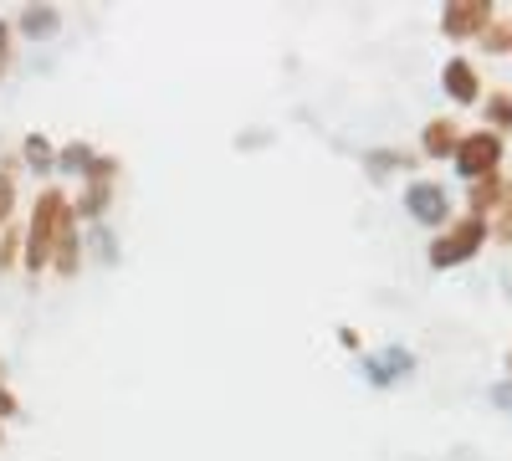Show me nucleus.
Listing matches in <instances>:
<instances>
[{"mask_svg": "<svg viewBox=\"0 0 512 461\" xmlns=\"http://www.w3.org/2000/svg\"><path fill=\"white\" fill-rule=\"evenodd\" d=\"M67 226V211H62V195H41L36 200V216H31V251H26V262L31 272H41L52 262V236Z\"/></svg>", "mask_w": 512, "mask_h": 461, "instance_id": "obj_1", "label": "nucleus"}, {"mask_svg": "<svg viewBox=\"0 0 512 461\" xmlns=\"http://www.w3.org/2000/svg\"><path fill=\"white\" fill-rule=\"evenodd\" d=\"M497 159H502L497 134H472V139H461V144H456V170H461L466 180H487Z\"/></svg>", "mask_w": 512, "mask_h": 461, "instance_id": "obj_2", "label": "nucleus"}, {"mask_svg": "<svg viewBox=\"0 0 512 461\" xmlns=\"http://www.w3.org/2000/svg\"><path fill=\"white\" fill-rule=\"evenodd\" d=\"M482 236H487V226H482V221H461V226H456V236H446V241H436V246H431V267L466 262V257H472V251L482 246Z\"/></svg>", "mask_w": 512, "mask_h": 461, "instance_id": "obj_3", "label": "nucleus"}, {"mask_svg": "<svg viewBox=\"0 0 512 461\" xmlns=\"http://www.w3.org/2000/svg\"><path fill=\"white\" fill-rule=\"evenodd\" d=\"M405 205L415 211V221H425V226H441L446 211H451V205H446V190H441V185H425V180L405 190Z\"/></svg>", "mask_w": 512, "mask_h": 461, "instance_id": "obj_4", "label": "nucleus"}, {"mask_svg": "<svg viewBox=\"0 0 512 461\" xmlns=\"http://www.w3.org/2000/svg\"><path fill=\"white\" fill-rule=\"evenodd\" d=\"M364 369H369V380H374V385H395L400 374H410V369H415V359H410L405 349H384V354H379V359H369Z\"/></svg>", "mask_w": 512, "mask_h": 461, "instance_id": "obj_5", "label": "nucleus"}, {"mask_svg": "<svg viewBox=\"0 0 512 461\" xmlns=\"http://www.w3.org/2000/svg\"><path fill=\"white\" fill-rule=\"evenodd\" d=\"M446 93H456L461 103H472V98H477V72L466 67L461 57H456V62H446Z\"/></svg>", "mask_w": 512, "mask_h": 461, "instance_id": "obj_6", "label": "nucleus"}, {"mask_svg": "<svg viewBox=\"0 0 512 461\" xmlns=\"http://www.w3.org/2000/svg\"><path fill=\"white\" fill-rule=\"evenodd\" d=\"M482 21H487V6H482V0H466V6L446 11V31H456V36H466V31H477Z\"/></svg>", "mask_w": 512, "mask_h": 461, "instance_id": "obj_7", "label": "nucleus"}, {"mask_svg": "<svg viewBox=\"0 0 512 461\" xmlns=\"http://www.w3.org/2000/svg\"><path fill=\"white\" fill-rule=\"evenodd\" d=\"M57 170H67V175H77V170H82V175H88V170H93L88 144H67V149L57 154Z\"/></svg>", "mask_w": 512, "mask_h": 461, "instance_id": "obj_8", "label": "nucleus"}, {"mask_svg": "<svg viewBox=\"0 0 512 461\" xmlns=\"http://www.w3.org/2000/svg\"><path fill=\"white\" fill-rule=\"evenodd\" d=\"M456 149V134H451V123H431V129H425V154H451Z\"/></svg>", "mask_w": 512, "mask_h": 461, "instance_id": "obj_9", "label": "nucleus"}, {"mask_svg": "<svg viewBox=\"0 0 512 461\" xmlns=\"http://www.w3.org/2000/svg\"><path fill=\"white\" fill-rule=\"evenodd\" d=\"M57 21H62L57 11H26V16H21V31H26V36H52Z\"/></svg>", "mask_w": 512, "mask_h": 461, "instance_id": "obj_10", "label": "nucleus"}, {"mask_svg": "<svg viewBox=\"0 0 512 461\" xmlns=\"http://www.w3.org/2000/svg\"><path fill=\"white\" fill-rule=\"evenodd\" d=\"M26 159L36 164V170H57V154H52V144L41 139V134H31V139H26Z\"/></svg>", "mask_w": 512, "mask_h": 461, "instance_id": "obj_11", "label": "nucleus"}, {"mask_svg": "<svg viewBox=\"0 0 512 461\" xmlns=\"http://www.w3.org/2000/svg\"><path fill=\"white\" fill-rule=\"evenodd\" d=\"M11 200H16V195H11V180H6V175H0V221H6V216H11Z\"/></svg>", "mask_w": 512, "mask_h": 461, "instance_id": "obj_12", "label": "nucleus"}, {"mask_svg": "<svg viewBox=\"0 0 512 461\" xmlns=\"http://www.w3.org/2000/svg\"><path fill=\"white\" fill-rule=\"evenodd\" d=\"M502 211H507V221H502L497 231H502V236H512V190H507V205H502Z\"/></svg>", "mask_w": 512, "mask_h": 461, "instance_id": "obj_13", "label": "nucleus"}, {"mask_svg": "<svg viewBox=\"0 0 512 461\" xmlns=\"http://www.w3.org/2000/svg\"><path fill=\"white\" fill-rule=\"evenodd\" d=\"M11 410H16V400H11L6 390H0V415H11Z\"/></svg>", "mask_w": 512, "mask_h": 461, "instance_id": "obj_14", "label": "nucleus"}]
</instances>
